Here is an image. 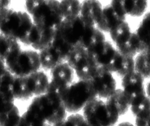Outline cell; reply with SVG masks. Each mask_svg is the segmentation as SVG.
Listing matches in <instances>:
<instances>
[{
    "label": "cell",
    "mask_w": 150,
    "mask_h": 126,
    "mask_svg": "<svg viewBox=\"0 0 150 126\" xmlns=\"http://www.w3.org/2000/svg\"><path fill=\"white\" fill-rule=\"evenodd\" d=\"M90 81L98 98L103 100L107 99L117 89L114 74L101 67H98Z\"/></svg>",
    "instance_id": "obj_12"
},
{
    "label": "cell",
    "mask_w": 150,
    "mask_h": 126,
    "mask_svg": "<svg viewBox=\"0 0 150 126\" xmlns=\"http://www.w3.org/2000/svg\"><path fill=\"white\" fill-rule=\"evenodd\" d=\"M73 48L55 33L52 44L39 52L41 69L51 71L59 64L67 62Z\"/></svg>",
    "instance_id": "obj_8"
},
{
    "label": "cell",
    "mask_w": 150,
    "mask_h": 126,
    "mask_svg": "<svg viewBox=\"0 0 150 126\" xmlns=\"http://www.w3.org/2000/svg\"><path fill=\"white\" fill-rule=\"evenodd\" d=\"M145 91L147 96L150 99V79L145 85Z\"/></svg>",
    "instance_id": "obj_34"
},
{
    "label": "cell",
    "mask_w": 150,
    "mask_h": 126,
    "mask_svg": "<svg viewBox=\"0 0 150 126\" xmlns=\"http://www.w3.org/2000/svg\"><path fill=\"white\" fill-rule=\"evenodd\" d=\"M133 32L127 20L118 25L109 32L114 45L120 52H122L129 43Z\"/></svg>",
    "instance_id": "obj_17"
},
{
    "label": "cell",
    "mask_w": 150,
    "mask_h": 126,
    "mask_svg": "<svg viewBox=\"0 0 150 126\" xmlns=\"http://www.w3.org/2000/svg\"><path fill=\"white\" fill-rule=\"evenodd\" d=\"M24 6L34 24L42 29L56 30L64 20L59 1L29 0Z\"/></svg>",
    "instance_id": "obj_2"
},
{
    "label": "cell",
    "mask_w": 150,
    "mask_h": 126,
    "mask_svg": "<svg viewBox=\"0 0 150 126\" xmlns=\"http://www.w3.org/2000/svg\"><path fill=\"white\" fill-rule=\"evenodd\" d=\"M67 62L78 80L83 81H90L98 67L88 50L80 45L74 47Z\"/></svg>",
    "instance_id": "obj_7"
},
{
    "label": "cell",
    "mask_w": 150,
    "mask_h": 126,
    "mask_svg": "<svg viewBox=\"0 0 150 126\" xmlns=\"http://www.w3.org/2000/svg\"><path fill=\"white\" fill-rule=\"evenodd\" d=\"M98 98L90 81L78 80L68 87L62 97L67 112L78 113L86 105Z\"/></svg>",
    "instance_id": "obj_4"
},
{
    "label": "cell",
    "mask_w": 150,
    "mask_h": 126,
    "mask_svg": "<svg viewBox=\"0 0 150 126\" xmlns=\"http://www.w3.org/2000/svg\"><path fill=\"white\" fill-rule=\"evenodd\" d=\"M135 126H150V113L149 114L136 118L135 120Z\"/></svg>",
    "instance_id": "obj_29"
},
{
    "label": "cell",
    "mask_w": 150,
    "mask_h": 126,
    "mask_svg": "<svg viewBox=\"0 0 150 126\" xmlns=\"http://www.w3.org/2000/svg\"><path fill=\"white\" fill-rule=\"evenodd\" d=\"M34 24L25 11L9 8L0 11V33L26 46Z\"/></svg>",
    "instance_id": "obj_1"
},
{
    "label": "cell",
    "mask_w": 150,
    "mask_h": 126,
    "mask_svg": "<svg viewBox=\"0 0 150 126\" xmlns=\"http://www.w3.org/2000/svg\"><path fill=\"white\" fill-rule=\"evenodd\" d=\"M130 110L135 118L143 117L150 113V99L146 96L141 102L130 105Z\"/></svg>",
    "instance_id": "obj_26"
},
{
    "label": "cell",
    "mask_w": 150,
    "mask_h": 126,
    "mask_svg": "<svg viewBox=\"0 0 150 126\" xmlns=\"http://www.w3.org/2000/svg\"><path fill=\"white\" fill-rule=\"evenodd\" d=\"M138 25L150 35V11L144 14Z\"/></svg>",
    "instance_id": "obj_28"
},
{
    "label": "cell",
    "mask_w": 150,
    "mask_h": 126,
    "mask_svg": "<svg viewBox=\"0 0 150 126\" xmlns=\"http://www.w3.org/2000/svg\"><path fill=\"white\" fill-rule=\"evenodd\" d=\"M86 24L78 16L72 19H64L56 30V35L74 47L79 45L85 30Z\"/></svg>",
    "instance_id": "obj_10"
},
{
    "label": "cell",
    "mask_w": 150,
    "mask_h": 126,
    "mask_svg": "<svg viewBox=\"0 0 150 126\" xmlns=\"http://www.w3.org/2000/svg\"><path fill=\"white\" fill-rule=\"evenodd\" d=\"M22 48L18 41L0 33V59L5 62Z\"/></svg>",
    "instance_id": "obj_20"
},
{
    "label": "cell",
    "mask_w": 150,
    "mask_h": 126,
    "mask_svg": "<svg viewBox=\"0 0 150 126\" xmlns=\"http://www.w3.org/2000/svg\"><path fill=\"white\" fill-rule=\"evenodd\" d=\"M27 105L34 110L46 124L51 125L62 122L67 117L68 112L61 98L52 93L35 97Z\"/></svg>",
    "instance_id": "obj_3"
},
{
    "label": "cell",
    "mask_w": 150,
    "mask_h": 126,
    "mask_svg": "<svg viewBox=\"0 0 150 126\" xmlns=\"http://www.w3.org/2000/svg\"><path fill=\"white\" fill-rule=\"evenodd\" d=\"M37 37L31 47L40 52L50 45L53 41L56 30L50 29H42L38 27Z\"/></svg>",
    "instance_id": "obj_21"
},
{
    "label": "cell",
    "mask_w": 150,
    "mask_h": 126,
    "mask_svg": "<svg viewBox=\"0 0 150 126\" xmlns=\"http://www.w3.org/2000/svg\"><path fill=\"white\" fill-rule=\"evenodd\" d=\"M60 7L64 19H72L79 16L81 1L78 0H61Z\"/></svg>",
    "instance_id": "obj_22"
},
{
    "label": "cell",
    "mask_w": 150,
    "mask_h": 126,
    "mask_svg": "<svg viewBox=\"0 0 150 126\" xmlns=\"http://www.w3.org/2000/svg\"><path fill=\"white\" fill-rule=\"evenodd\" d=\"M75 76L67 62L59 64L50 71L49 90L57 94L63 93L74 82Z\"/></svg>",
    "instance_id": "obj_11"
},
{
    "label": "cell",
    "mask_w": 150,
    "mask_h": 126,
    "mask_svg": "<svg viewBox=\"0 0 150 126\" xmlns=\"http://www.w3.org/2000/svg\"><path fill=\"white\" fill-rule=\"evenodd\" d=\"M53 126H76L74 123L66 119L62 122Z\"/></svg>",
    "instance_id": "obj_32"
},
{
    "label": "cell",
    "mask_w": 150,
    "mask_h": 126,
    "mask_svg": "<svg viewBox=\"0 0 150 126\" xmlns=\"http://www.w3.org/2000/svg\"><path fill=\"white\" fill-rule=\"evenodd\" d=\"M6 65L5 62L4 61L0 59V76L3 74L6 70Z\"/></svg>",
    "instance_id": "obj_33"
},
{
    "label": "cell",
    "mask_w": 150,
    "mask_h": 126,
    "mask_svg": "<svg viewBox=\"0 0 150 126\" xmlns=\"http://www.w3.org/2000/svg\"><path fill=\"white\" fill-rule=\"evenodd\" d=\"M15 78V76L7 69L0 76V93L11 98L14 100L12 90Z\"/></svg>",
    "instance_id": "obj_25"
},
{
    "label": "cell",
    "mask_w": 150,
    "mask_h": 126,
    "mask_svg": "<svg viewBox=\"0 0 150 126\" xmlns=\"http://www.w3.org/2000/svg\"><path fill=\"white\" fill-rule=\"evenodd\" d=\"M144 78L134 71L121 78V89L130 105L143 100L146 96Z\"/></svg>",
    "instance_id": "obj_9"
},
{
    "label": "cell",
    "mask_w": 150,
    "mask_h": 126,
    "mask_svg": "<svg viewBox=\"0 0 150 126\" xmlns=\"http://www.w3.org/2000/svg\"><path fill=\"white\" fill-rule=\"evenodd\" d=\"M25 87L32 98L47 93L50 83V77L43 69L23 76Z\"/></svg>",
    "instance_id": "obj_14"
},
{
    "label": "cell",
    "mask_w": 150,
    "mask_h": 126,
    "mask_svg": "<svg viewBox=\"0 0 150 126\" xmlns=\"http://www.w3.org/2000/svg\"><path fill=\"white\" fill-rule=\"evenodd\" d=\"M45 126H53L51 125H48V124H46L45 125Z\"/></svg>",
    "instance_id": "obj_36"
},
{
    "label": "cell",
    "mask_w": 150,
    "mask_h": 126,
    "mask_svg": "<svg viewBox=\"0 0 150 126\" xmlns=\"http://www.w3.org/2000/svg\"><path fill=\"white\" fill-rule=\"evenodd\" d=\"M22 114V109L16 103L10 110L0 116V126H18Z\"/></svg>",
    "instance_id": "obj_24"
},
{
    "label": "cell",
    "mask_w": 150,
    "mask_h": 126,
    "mask_svg": "<svg viewBox=\"0 0 150 126\" xmlns=\"http://www.w3.org/2000/svg\"><path fill=\"white\" fill-rule=\"evenodd\" d=\"M11 1L8 0H0V11L4 9L10 7Z\"/></svg>",
    "instance_id": "obj_30"
},
{
    "label": "cell",
    "mask_w": 150,
    "mask_h": 126,
    "mask_svg": "<svg viewBox=\"0 0 150 126\" xmlns=\"http://www.w3.org/2000/svg\"><path fill=\"white\" fill-rule=\"evenodd\" d=\"M135 71L144 79H150V50L138 54L134 58Z\"/></svg>",
    "instance_id": "obj_23"
},
{
    "label": "cell",
    "mask_w": 150,
    "mask_h": 126,
    "mask_svg": "<svg viewBox=\"0 0 150 126\" xmlns=\"http://www.w3.org/2000/svg\"><path fill=\"white\" fill-rule=\"evenodd\" d=\"M5 63L6 69L17 77L27 76L41 69L39 52L33 49L21 48Z\"/></svg>",
    "instance_id": "obj_5"
},
{
    "label": "cell",
    "mask_w": 150,
    "mask_h": 126,
    "mask_svg": "<svg viewBox=\"0 0 150 126\" xmlns=\"http://www.w3.org/2000/svg\"><path fill=\"white\" fill-rule=\"evenodd\" d=\"M105 101L120 117L127 114L130 110V104L121 88H117Z\"/></svg>",
    "instance_id": "obj_18"
},
{
    "label": "cell",
    "mask_w": 150,
    "mask_h": 126,
    "mask_svg": "<svg viewBox=\"0 0 150 126\" xmlns=\"http://www.w3.org/2000/svg\"><path fill=\"white\" fill-rule=\"evenodd\" d=\"M76 126H93L89 124L84 118H82L78 120L75 123Z\"/></svg>",
    "instance_id": "obj_31"
},
{
    "label": "cell",
    "mask_w": 150,
    "mask_h": 126,
    "mask_svg": "<svg viewBox=\"0 0 150 126\" xmlns=\"http://www.w3.org/2000/svg\"><path fill=\"white\" fill-rule=\"evenodd\" d=\"M110 4L120 16L139 18L144 16L149 3L145 0H114Z\"/></svg>",
    "instance_id": "obj_13"
},
{
    "label": "cell",
    "mask_w": 150,
    "mask_h": 126,
    "mask_svg": "<svg viewBox=\"0 0 150 126\" xmlns=\"http://www.w3.org/2000/svg\"><path fill=\"white\" fill-rule=\"evenodd\" d=\"M117 126H135V125L128 121H123L118 124Z\"/></svg>",
    "instance_id": "obj_35"
},
{
    "label": "cell",
    "mask_w": 150,
    "mask_h": 126,
    "mask_svg": "<svg viewBox=\"0 0 150 126\" xmlns=\"http://www.w3.org/2000/svg\"><path fill=\"white\" fill-rule=\"evenodd\" d=\"M15 104L13 98L0 93V116L8 111Z\"/></svg>",
    "instance_id": "obj_27"
},
{
    "label": "cell",
    "mask_w": 150,
    "mask_h": 126,
    "mask_svg": "<svg viewBox=\"0 0 150 126\" xmlns=\"http://www.w3.org/2000/svg\"><path fill=\"white\" fill-rule=\"evenodd\" d=\"M103 7L97 0L82 1L79 16L86 25L96 26L101 17Z\"/></svg>",
    "instance_id": "obj_15"
},
{
    "label": "cell",
    "mask_w": 150,
    "mask_h": 126,
    "mask_svg": "<svg viewBox=\"0 0 150 126\" xmlns=\"http://www.w3.org/2000/svg\"><path fill=\"white\" fill-rule=\"evenodd\" d=\"M126 20L127 18L119 15L109 4L103 7L101 17L96 26L104 33H109L118 25Z\"/></svg>",
    "instance_id": "obj_16"
},
{
    "label": "cell",
    "mask_w": 150,
    "mask_h": 126,
    "mask_svg": "<svg viewBox=\"0 0 150 126\" xmlns=\"http://www.w3.org/2000/svg\"><path fill=\"white\" fill-rule=\"evenodd\" d=\"M86 121L93 126H115L120 116L105 100L98 98L87 104L82 110Z\"/></svg>",
    "instance_id": "obj_6"
},
{
    "label": "cell",
    "mask_w": 150,
    "mask_h": 126,
    "mask_svg": "<svg viewBox=\"0 0 150 126\" xmlns=\"http://www.w3.org/2000/svg\"><path fill=\"white\" fill-rule=\"evenodd\" d=\"M106 40L104 33L97 26L86 25L84 33L79 45L89 50L96 44Z\"/></svg>",
    "instance_id": "obj_19"
}]
</instances>
